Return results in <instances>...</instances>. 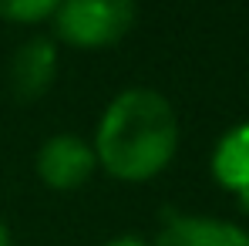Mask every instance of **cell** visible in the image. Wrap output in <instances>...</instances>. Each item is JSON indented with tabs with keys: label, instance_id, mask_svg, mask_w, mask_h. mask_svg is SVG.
<instances>
[{
	"label": "cell",
	"instance_id": "1",
	"mask_svg": "<svg viewBox=\"0 0 249 246\" xmlns=\"http://www.w3.org/2000/svg\"><path fill=\"white\" fill-rule=\"evenodd\" d=\"M94 159L118 182H148L178 152L175 108L155 88H124L101 112L94 128Z\"/></svg>",
	"mask_w": 249,
	"mask_h": 246
},
{
	"label": "cell",
	"instance_id": "2",
	"mask_svg": "<svg viewBox=\"0 0 249 246\" xmlns=\"http://www.w3.org/2000/svg\"><path fill=\"white\" fill-rule=\"evenodd\" d=\"M135 0H61L51 17L54 38L78 51H101L118 44L135 27Z\"/></svg>",
	"mask_w": 249,
	"mask_h": 246
},
{
	"label": "cell",
	"instance_id": "3",
	"mask_svg": "<svg viewBox=\"0 0 249 246\" xmlns=\"http://www.w3.org/2000/svg\"><path fill=\"white\" fill-rule=\"evenodd\" d=\"M98 159L91 142L78 135H51L37 152V175L54 192H74L94 175Z\"/></svg>",
	"mask_w": 249,
	"mask_h": 246
},
{
	"label": "cell",
	"instance_id": "4",
	"mask_svg": "<svg viewBox=\"0 0 249 246\" xmlns=\"http://www.w3.org/2000/svg\"><path fill=\"white\" fill-rule=\"evenodd\" d=\"M57 78V44L51 38H31L10 57V91L20 101H37Z\"/></svg>",
	"mask_w": 249,
	"mask_h": 246
},
{
	"label": "cell",
	"instance_id": "5",
	"mask_svg": "<svg viewBox=\"0 0 249 246\" xmlns=\"http://www.w3.org/2000/svg\"><path fill=\"white\" fill-rule=\"evenodd\" d=\"M152 246H249V233L226 219L168 216Z\"/></svg>",
	"mask_w": 249,
	"mask_h": 246
},
{
	"label": "cell",
	"instance_id": "6",
	"mask_svg": "<svg viewBox=\"0 0 249 246\" xmlns=\"http://www.w3.org/2000/svg\"><path fill=\"white\" fill-rule=\"evenodd\" d=\"M212 175L222 189L249 203V122L232 125L212 149Z\"/></svg>",
	"mask_w": 249,
	"mask_h": 246
},
{
	"label": "cell",
	"instance_id": "7",
	"mask_svg": "<svg viewBox=\"0 0 249 246\" xmlns=\"http://www.w3.org/2000/svg\"><path fill=\"white\" fill-rule=\"evenodd\" d=\"M57 7L61 0H0V17L10 24H44Z\"/></svg>",
	"mask_w": 249,
	"mask_h": 246
},
{
	"label": "cell",
	"instance_id": "8",
	"mask_svg": "<svg viewBox=\"0 0 249 246\" xmlns=\"http://www.w3.org/2000/svg\"><path fill=\"white\" fill-rule=\"evenodd\" d=\"M101 246H148L142 236H115V240H108V243H101Z\"/></svg>",
	"mask_w": 249,
	"mask_h": 246
},
{
	"label": "cell",
	"instance_id": "9",
	"mask_svg": "<svg viewBox=\"0 0 249 246\" xmlns=\"http://www.w3.org/2000/svg\"><path fill=\"white\" fill-rule=\"evenodd\" d=\"M0 246H10V229H7L3 219H0Z\"/></svg>",
	"mask_w": 249,
	"mask_h": 246
}]
</instances>
